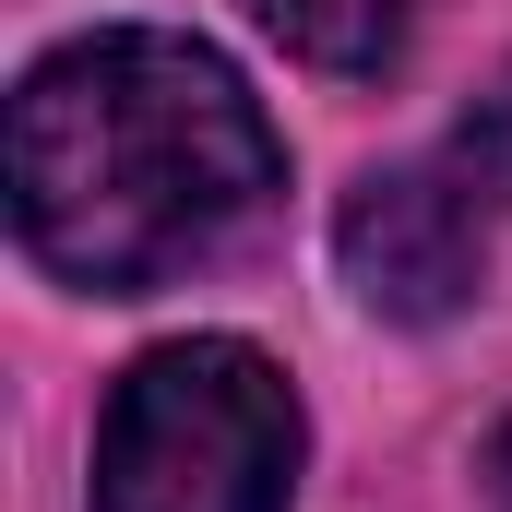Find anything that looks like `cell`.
Here are the masks:
<instances>
[{
	"label": "cell",
	"mask_w": 512,
	"mask_h": 512,
	"mask_svg": "<svg viewBox=\"0 0 512 512\" xmlns=\"http://www.w3.org/2000/svg\"><path fill=\"white\" fill-rule=\"evenodd\" d=\"M286 179V143L251 84L167 24L72 36L12 96V227L96 298H143L215 262Z\"/></svg>",
	"instance_id": "obj_1"
},
{
	"label": "cell",
	"mask_w": 512,
	"mask_h": 512,
	"mask_svg": "<svg viewBox=\"0 0 512 512\" xmlns=\"http://www.w3.org/2000/svg\"><path fill=\"white\" fill-rule=\"evenodd\" d=\"M298 393L239 334L155 346L96 417V512H286Z\"/></svg>",
	"instance_id": "obj_2"
},
{
	"label": "cell",
	"mask_w": 512,
	"mask_h": 512,
	"mask_svg": "<svg viewBox=\"0 0 512 512\" xmlns=\"http://www.w3.org/2000/svg\"><path fill=\"white\" fill-rule=\"evenodd\" d=\"M334 251H346V286L382 322H441L489 274V179L477 167H382L346 203Z\"/></svg>",
	"instance_id": "obj_3"
},
{
	"label": "cell",
	"mask_w": 512,
	"mask_h": 512,
	"mask_svg": "<svg viewBox=\"0 0 512 512\" xmlns=\"http://www.w3.org/2000/svg\"><path fill=\"white\" fill-rule=\"evenodd\" d=\"M417 12L429 0H251V24L286 60H310V72H382L417 36Z\"/></svg>",
	"instance_id": "obj_4"
},
{
	"label": "cell",
	"mask_w": 512,
	"mask_h": 512,
	"mask_svg": "<svg viewBox=\"0 0 512 512\" xmlns=\"http://www.w3.org/2000/svg\"><path fill=\"white\" fill-rule=\"evenodd\" d=\"M489 512H512V429L489 441Z\"/></svg>",
	"instance_id": "obj_5"
}]
</instances>
